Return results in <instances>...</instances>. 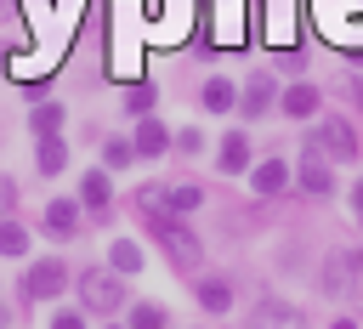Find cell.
Returning <instances> with one entry per match:
<instances>
[{"mask_svg": "<svg viewBox=\"0 0 363 329\" xmlns=\"http://www.w3.org/2000/svg\"><path fill=\"white\" fill-rule=\"evenodd\" d=\"M176 147H182V153H199L204 136H199V130H176Z\"/></svg>", "mask_w": 363, "mask_h": 329, "instance_id": "24", "label": "cell"}, {"mask_svg": "<svg viewBox=\"0 0 363 329\" xmlns=\"http://www.w3.org/2000/svg\"><path fill=\"white\" fill-rule=\"evenodd\" d=\"M284 182H289V164H284V159H261V164H255V176H250V187H255L261 199L284 193Z\"/></svg>", "mask_w": 363, "mask_h": 329, "instance_id": "7", "label": "cell"}, {"mask_svg": "<svg viewBox=\"0 0 363 329\" xmlns=\"http://www.w3.org/2000/svg\"><path fill=\"white\" fill-rule=\"evenodd\" d=\"M79 295H85V306H91V312H113V306L125 301L119 272H79Z\"/></svg>", "mask_w": 363, "mask_h": 329, "instance_id": "4", "label": "cell"}, {"mask_svg": "<svg viewBox=\"0 0 363 329\" xmlns=\"http://www.w3.org/2000/svg\"><path fill=\"white\" fill-rule=\"evenodd\" d=\"M130 329H164V306H153V301L130 306Z\"/></svg>", "mask_w": 363, "mask_h": 329, "instance_id": "22", "label": "cell"}, {"mask_svg": "<svg viewBox=\"0 0 363 329\" xmlns=\"http://www.w3.org/2000/svg\"><path fill=\"white\" fill-rule=\"evenodd\" d=\"M199 102H204V108H210V113H227V108H233V102H238V91H233V85H227V79H210V85H204V91H199Z\"/></svg>", "mask_w": 363, "mask_h": 329, "instance_id": "15", "label": "cell"}, {"mask_svg": "<svg viewBox=\"0 0 363 329\" xmlns=\"http://www.w3.org/2000/svg\"><path fill=\"white\" fill-rule=\"evenodd\" d=\"M108 267H113L119 278H130V272H142V250H136L130 238H113V250H108Z\"/></svg>", "mask_w": 363, "mask_h": 329, "instance_id": "13", "label": "cell"}, {"mask_svg": "<svg viewBox=\"0 0 363 329\" xmlns=\"http://www.w3.org/2000/svg\"><path fill=\"white\" fill-rule=\"evenodd\" d=\"M301 187H306V193H318V199H323V193L335 187V176H329L323 153H312V147H306V159H301Z\"/></svg>", "mask_w": 363, "mask_h": 329, "instance_id": "8", "label": "cell"}, {"mask_svg": "<svg viewBox=\"0 0 363 329\" xmlns=\"http://www.w3.org/2000/svg\"><path fill=\"white\" fill-rule=\"evenodd\" d=\"M199 204H204V193H199V187H187V182L164 193V210H176V216H182V210H199Z\"/></svg>", "mask_w": 363, "mask_h": 329, "instance_id": "19", "label": "cell"}, {"mask_svg": "<svg viewBox=\"0 0 363 329\" xmlns=\"http://www.w3.org/2000/svg\"><path fill=\"white\" fill-rule=\"evenodd\" d=\"M312 153H329V159H357V136L346 119H323L312 130Z\"/></svg>", "mask_w": 363, "mask_h": 329, "instance_id": "3", "label": "cell"}, {"mask_svg": "<svg viewBox=\"0 0 363 329\" xmlns=\"http://www.w3.org/2000/svg\"><path fill=\"white\" fill-rule=\"evenodd\" d=\"M62 164H68V147H62L57 136H40V170H45V176H57Z\"/></svg>", "mask_w": 363, "mask_h": 329, "instance_id": "18", "label": "cell"}, {"mask_svg": "<svg viewBox=\"0 0 363 329\" xmlns=\"http://www.w3.org/2000/svg\"><path fill=\"white\" fill-rule=\"evenodd\" d=\"M357 210H363V187H357Z\"/></svg>", "mask_w": 363, "mask_h": 329, "instance_id": "28", "label": "cell"}, {"mask_svg": "<svg viewBox=\"0 0 363 329\" xmlns=\"http://www.w3.org/2000/svg\"><path fill=\"white\" fill-rule=\"evenodd\" d=\"M113 329H119V323H113Z\"/></svg>", "mask_w": 363, "mask_h": 329, "instance_id": "29", "label": "cell"}, {"mask_svg": "<svg viewBox=\"0 0 363 329\" xmlns=\"http://www.w3.org/2000/svg\"><path fill=\"white\" fill-rule=\"evenodd\" d=\"M6 323H11V312H6V306H0V329H6Z\"/></svg>", "mask_w": 363, "mask_h": 329, "instance_id": "27", "label": "cell"}, {"mask_svg": "<svg viewBox=\"0 0 363 329\" xmlns=\"http://www.w3.org/2000/svg\"><path fill=\"white\" fill-rule=\"evenodd\" d=\"M11 199H17V187H11V182H0V210H11Z\"/></svg>", "mask_w": 363, "mask_h": 329, "instance_id": "26", "label": "cell"}, {"mask_svg": "<svg viewBox=\"0 0 363 329\" xmlns=\"http://www.w3.org/2000/svg\"><path fill=\"white\" fill-rule=\"evenodd\" d=\"M28 130H34V136H57V130H62V108H57V102H40V108L28 113Z\"/></svg>", "mask_w": 363, "mask_h": 329, "instance_id": "16", "label": "cell"}, {"mask_svg": "<svg viewBox=\"0 0 363 329\" xmlns=\"http://www.w3.org/2000/svg\"><path fill=\"white\" fill-rule=\"evenodd\" d=\"M216 164H221L227 176H238V170L250 164V136H238V130H233V136L221 142V153H216Z\"/></svg>", "mask_w": 363, "mask_h": 329, "instance_id": "11", "label": "cell"}, {"mask_svg": "<svg viewBox=\"0 0 363 329\" xmlns=\"http://www.w3.org/2000/svg\"><path fill=\"white\" fill-rule=\"evenodd\" d=\"M79 199H85V210H108V199H113V182H108V170H85V182H79Z\"/></svg>", "mask_w": 363, "mask_h": 329, "instance_id": "10", "label": "cell"}, {"mask_svg": "<svg viewBox=\"0 0 363 329\" xmlns=\"http://www.w3.org/2000/svg\"><path fill=\"white\" fill-rule=\"evenodd\" d=\"M51 329H85V318H79V312H57V318H51Z\"/></svg>", "mask_w": 363, "mask_h": 329, "instance_id": "25", "label": "cell"}, {"mask_svg": "<svg viewBox=\"0 0 363 329\" xmlns=\"http://www.w3.org/2000/svg\"><path fill=\"white\" fill-rule=\"evenodd\" d=\"M62 284H68L62 261H34L23 272V301H51V295H62Z\"/></svg>", "mask_w": 363, "mask_h": 329, "instance_id": "2", "label": "cell"}, {"mask_svg": "<svg viewBox=\"0 0 363 329\" xmlns=\"http://www.w3.org/2000/svg\"><path fill=\"white\" fill-rule=\"evenodd\" d=\"M125 108H130V113H153V85H136V91L125 96Z\"/></svg>", "mask_w": 363, "mask_h": 329, "instance_id": "23", "label": "cell"}, {"mask_svg": "<svg viewBox=\"0 0 363 329\" xmlns=\"http://www.w3.org/2000/svg\"><path fill=\"white\" fill-rule=\"evenodd\" d=\"M238 108H244L250 119H255V113H267V108H272V79H250V85H244V96H238Z\"/></svg>", "mask_w": 363, "mask_h": 329, "instance_id": "14", "label": "cell"}, {"mask_svg": "<svg viewBox=\"0 0 363 329\" xmlns=\"http://www.w3.org/2000/svg\"><path fill=\"white\" fill-rule=\"evenodd\" d=\"M45 233L51 238H74L79 233V204L74 199H51L45 204Z\"/></svg>", "mask_w": 363, "mask_h": 329, "instance_id": "6", "label": "cell"}, {"mask_svg": "<svg viewBox=\"0 0 363 329\" xmlns=\"http://www.w3.org/2000/svg\"><path fill=\"white\" fill-rule=\"evenodd\" d=\"M130 159H136V147H130V142H119V136H113V142H102V164H108V170H125Z\"/></svg>", "mask_w": 363, "mask_h": 329, "instance_id": "21", "label": "cell"}, {"mask_svg": "<svg viewBox=\"0 0 363 329\" xmlns=\"http://www.w3.org/2000/svg\"><path fill=\"white\" fill-rule=\"evenodd\" d=\"M199 306H204V312H227V306H233V289H227L221 278H204V284H199Z\"/></svg>", "mask_w": 363, "mask_h": 329, "instance_id": "17", "label": "cell"}, {"mask_svg": "<svg viewBox=\"0 0 363 329\" xmlns=\"http://www.w3.org/2000/svg\"><path fill=\"white\" fill-rule=\"evenodd\" d=\"M278 102H284V113H295V119H312V113H318V91H312V85H289Z\"/></svg>", "mask_w": 363, "mask_h": 329, "instance_id": "12", "label": "cell"}, {"mask_svg": "<svg viewBox=\"0 0 363 329\" xmlns=\"http://www.w3.org/2000/svg\"><path fill=\"white\" fill-rule=\"evenodd\" d=\"M147 233L170 250V261H176L182 272H193V267H199V255H204V250H199V238L182 227V216H176V210H147Z\"/></svg>", "mask_w": 363, "mask_h": 329, "instance_id": "1", "label": "cell"}, {"mask_svg": "<svg viewBox=\"0 0 363 329\" xmlns=\"http://www.w3.org/2000/svg\"><path fill=\"white\" fill-rule=\"evenodd\" d=\"M250 329H306V318H301L295 306H284V301H255Z\"/></svg>", "mask_w": 363, "mask_h": 329, "instance_id": "5", "label": "cell"}, {"mask_svg": "<svg viewBox=\"0 0 363 329\" xmlns=\"http://www.w3.org/2000/svg\"><path fill=\"white\" fill-rule=\"evenodd\" d=\"M130 147H136V153H147V159H159V153L170 147V130H164L159 119H142V125H136V142H130Z\"/></svg>", "mask_w": 363, "mask_h": 329, "instance_id": "9", "label": "cell"}, {"mask_svg": "<svg viewBox=\"0 0 363 329\" xmlns=\"http://www.w3.org/2000/svg\"><path fill=\"white\" fill-rule=\"evenodd\" d=\"M0 255H28V233L17 221H0Z\"/></svg>", "mask_w": 363, "mask_h": 329, "instance_id": "20", "label": "cell"}]
</instances>
